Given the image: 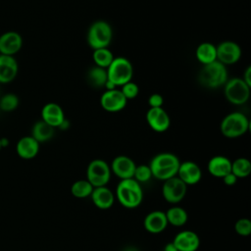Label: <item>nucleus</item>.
<instances>
[{
  "instance_id": "obj_1",
  "label": "nucleus",
  "mask_w": 251,
  "mask_h": 251,
  "mask_svg": "<svg viewBox=\"0 0 251 251\" xmlns=\"http://www.w3.org/2000/svg\"><path fill=\"white\" fill-rule=\"evenodd\" d=\"M119 203L126 209H135L143 201L141 184L134 178L121 179L116 187V195Z\"/></svg>"
},
{
  "instance_id": "obj_2",
  "label": "nucleus",
  "mask_w": 251,
  "mask_h": 251,
  "mask_svg": "<svg viewBox=\"0 0 251 251\" xmlns=\"http://www.w3.org/2000/svg\"><path fill=\"white\" fill-rule=\"evenodd\" d=\"M179 164L180 161L175 154L163 152L155 155L148 166L153 177L165 181L176 176Z\"/></svg>"
},
{
  "instance_id": "obj_3",
  "label": "nucleus",
  "mask_w": 251,
  "mask_h": 251,
  "mask_svg": "<svg viewBox=\"0 0 251 251\" xmlns=\"http://www.w3.org/2000/svg\"><path fill=\"white\" fill-rule=\"evenodd\" d=\"M201 85L207 88H218L225 85L227 80V69L219 61L203 65L198 75Z\"/></svg>"
},
{
  "instance_id": "obj_4",
  "label": "nucleus",
  "mask_w": 251,
  "mask_h": 251,
  "mask_svg": "<svg viewBox=\"0 0 251 251\" xmlns=\"http://www.w3.org/2000/svg\"><path fill=\"white\" fill-rule=\"evenodd\" d=\"M250 127L248 118L240 112H232L226 115L221 122L220 130L225 137L237 138L245 134Z\"/></svg>"
},
{
  "instance_id": "obj_5",
  "label": "nucleus",
  "mask_w": 251,
  "mask_h": 251,
  "mask_svg": "<svg viewBox=\"0 0 251 251\" xmlns=\"http://www.w3.org/2000/svg\"><path fill=\"white\" fill-rule=\"evenodd\" d=\"M113 38V29L109 23L99 20L94 22L87 30L86 40L93 49L108 48Z\"/></svg>"
},
{
  "instance_id": "obj_6",
  "label": "nucleus",
  "mask_w": 251,
  "mask_h": 251,
  "mask_svg": "<svg viewBox=\"0 0 251 251\" xmlns=\"http://www.w3.org/2000/svg\"><path fill=\"white\" fill-rule=\"evenodd\" d=\"M108 80L116 86H122L128 81H131L133 76V67L126 57L114 58L111 65L106 69Z\"/></svg>"
},
{
  "instance_id": "obj_7",
  "label": "nucleus",
  "mask_w": 251,
  "mask_h": 251,
  "mask_svg": "<svg viewBox=\"0 0 251 251\" xmlns=\"http://www.w3.org/2000/svg\"><path fill=\"white\" fill-rule=\"evenodd\" d=\"M224 94L226 99L233 105L245 104L250 97V87L240 77L227 79L225 83Z\"/></svg>"
},
{
  "instance_id": "obj_8",
  "label": "nucleus",
  "mask_w": 251,
  "mask_h": 251,
  "mask_svg": "<svg viewBox=\"0 0 251 251\" xmlns=\"http://www.w3.org/2000/svg\"><path fill=\"white\" fill-rule=\"evenodd\" d=\"M110 165L102 159L92 160L86 168V179L93 187L106 186L111 178Z\"/></svg>"
},
{
  "instance_id": "obj_9",
  "label": "nucleus",
  "mask_w": 251,
  "mask_h": 251,
  "mask_svg": "<svg viewBox=\"0 0 251 251\" xmlns=\"http://www.w3.org/2000/svg\"><path fill=\"white\" fill-rule=\"evenodd\" d=\"M187 192V185L176 176L164 181L162 185L163 198L171 204H177L183 200Z\"/></svg>"
},
{
  "instance_id": "obj_10",
  "label": "nucleus",
  "mask_w": 251,
  "mask_h": 251,
  "mask_svg": "<svg viewBox=\"0 0 251 251\" xmlns=\"http://www.w3.org/2000/svg\"><path fill=\"white\" fill-rule=\"evenodd\" d=\"M217 49V61L226 65H232L239 61L241 57V48L234 41H223L218 46Z\"/></svg>"
},
{
  "instance_id": "obj_11",
  "label": "nucleus",
  "mask_w": 251,
  "mask_h": 251,
  "mask_svg": "<svg viewBox=\"0 0 251 251\" xmlns=\"http://www.w3.org/2000/svg\"><path fill=\"white\" fill-rule=\"evenodd\" d=\"M127 103L126 98L124 96L121 90H105L100 97L101 107L110 113L120 112L126 108Z\"/></svg>"
},
{
  "instance_id": "obj_12",
  "label": "nucleus",
  "mask_w": 251,
  "mask_h": 251,
  "mask_svg": "<svg viewBox=\"0 0 251 251\" xmlns=\"http://www.w3.org/2000/svg\"><path fill=\"white\" fill-rule=\"evenodd\" d=\"M136 164L134 161L126 155H119L115 157L110 165L111 173H113L120 179L132 178Z\"/></svg>"
},
{
  "instance_id": "obj_13",
  "label": "nucleus",
  "mask_w": 251,
  "mask_h": 251,
  "mask_svg": "<svg viewBox=\"0 0 251 251\" xmlns=\"http://www.w3.org/2000/svg\"><path fill=\"white\" fill-rule=\"evenodd\" d=\"M146 122L156 132L166 131L171 125V120L168 113L162 108H149L146 112Z\"/></svg>"
},
{
  "instance_id": "obj_14",
  "label": "nucleus",
  "mask_w": 251,
  "mask_h": 251,
  "mask_svg": "<svg viewBox=\"0 0 251 251\" xmlns=\"http://www.w3.org/2000/svg\"><path fill=\"white\" fill-rule=\"evenodd\" d=\"M177 251H197L200 246L198 234L189 229H184L176 234L172 241Z\"/></svg>"
},
{
  "instance_id": "obj_15",
  "label": "nucleus",
  "mask_w": 251,
  "mask_h": 251,
  "mask_svg": "<svg viewBox=\"0 0 251 251\" xmlns=\"http://www.w3.org/2000/svg\"><path fill=\"white\" fill-rule=\"evenodd\" d=\"M176 176L179 177L187 186L198 183L202 178L200 167L193 161H184L179 164Z\"/></svg>"
},
{
  "instance_id": "obj_16",
  "label": "nucleus",
  "mask_w": 251,
  "mask_h": 251,
  "mask_svg": "<svg viewBox=\"0 0 251 251\" xmlns=\"http://www.w3.org/2000/svg\"><path fill=\"white\" fill-rule=\"evenodd\" d=\"M168 221L164 211L155 210L148 213L143 220V226L146 231L152 234L163 232L168 226Z\"/></svg>"
},
{
  "instance_id": "obj_17",
  "label": "nucleus",
  "mask_w": 251,
  "mask_h": 251,
  "mask_svg": "<svg viewBox=\"0 0 251 251\" xmlns=\"http://www.w3.org/2000/svg\"><path fill=\"white\" fill-rule=\"evenodd\" d=\"M23 46V38L16 31H7L0 35V54L14 56Z\"/></svg>"
},
{
  "instance_id": "obj_18",
  "label": "nucleus",
  "mask_w": 251,
  "mask_h": 251,
  "mask_svg": "<svg viewBox=\"0 0 251 251\" xmlns=\"http://www.w3.org/2000/svg\"><path fill=\"white\" fill-rule=\"evenodd\" d=\"M41 120L56 128L62 125L66 118L62 107L57 103L51 102L43 106L41 110Z\"/></svg>"
},
{
  "instance_id": "obj_19",
  "label": "nucleus",
  "mask_w": 251,
  "mask_h": 251,
  "mask_svg": "<svg viewBox=\"0 0 251 251\" xmlns=\"http://www.w3.org/2000/svg\"><path fill=\"white\" fill-rule=\"evenodd\" d=\"M19 66L14 56L0 54V83H9L18 75Z\"/></svg>"
},
{
  "instance_id": "obj_20",
  "label": "nucleus",
  "mask_w": 251,
  "mask_h": 251,
  "mask_svg": "<svg viewBox=\"0 0 251 251\" xmlns=\"http://www.w3.org/2000/svg\"><path fill=\"white\" fill-rule=\"evenodd\" d=\"M207 170L211 176L223 178L226 175L231 173V161L226 156H214L209 160Z\"/></svg>"
},
{
  "instance_id": "obj_21",
  "label": "nucleus",
  "mask_w": 251,
  "mask_h": 251,
  "mask_svg": "<svg viewBox=\"0 0 251 251\" xmlns=\"http://www.w3.org/2000/svg\"><path fill=\"white\" fill-rule=\"evenodd\" d=\"M90 198L93 204L101 210L110 209L115 202V194L107 186L94 187Z\"/></svg>"
},
{
  "instance_id": "obj_22",
  "label": "nucleus",
  "mask_w": 251,
  "mask_h": 251,
  "mask_svg": "<svg viewBox=\"0 0 251 251\" xmlns=\"http://www.w3.org/2000/svg\"><path fill=\"white\" fill-rule=\"evenodd\" d=\"M17 154L25 160L34 158L39 151V143L30 135L22 137L16 145Z\"/></svg>"
},
{
  "instance_id": "obj_23",
  "label": "nucleus",
  "mask_w": 251,
  "mask_h": 251,
  "mask_svg": "<svg viewBox=\"0 0 251 251\" xmlns=\"http://www.w3.org/2000/svg\"><path fill=\"white\" fill-rule=\"evenodd\" d=\"M196 59L203 65L210 64L217 61V49L216 46L210 42L200 43L195 51Z\"/></svg>"
},
{
  "instance_id": "obj_24",
  "label": "nucleus",
  "mask_w": 251,
  "mask_h": 251,
  "mask_svg": "<svg viewBox=\"0 0 251 251\" xmlns=\"http://www.w3.org/2000/svg\"><path fill=\"white\" fill-rule=\"evenodd\" d=\"M55 133V128L42 120L37 121L31 129V136L38 142H46L50 140Z\"/></svg>"
},
{
  "instance_id": "obj_25",
  "label": "nucleus",
  "mask_w": 251,
  "mask_h": 251,
  "mask_svg": "<svg viewBox=\"0 0 251 251\" xmlns=\"http://www.w3.org/2000/svg\"><path fill=\"white\" fill-rule=\"evenodd\" d=\"M165 214L168 224L174 226H182L187 223L188 220L187 212L180 206H172L165 212Z\"/></svg>"
},
{
  "instance_id": "obj_26",
  "label": "nucleus",
  "mask_w": 251,
  "mask_h": 251,
  "mask_svg": "<svg viewBox=\"0 0 251 251\" xmlns=\"http://www.w3.org/2000/svg\"><path fill=\"white\" fill-rule=\"evenodd\" d=\"M87 82L95 88H104L105 83L108 80L107 70L94 66L90 68L86 74Z\"/></svg>"
},
{
  "instance_id": "obj_27",
  "label": "nucleus",
  "mask_w": 251,
  "mask_h": 251,
  "mask_svg": "<svg viewBox=\"0 0 251 251\" xmlns=\"http://www.w3.org/2000/svg\"><path fill=\"white\" fill-rule=\"evenodd\" d=\"M92 184L87 179L75 180L71 186V193L74 197L78 199H84L90 197L93 191Z\"/></svg>"
},
{
  "instance_id": "obj_28",
  "label": "nucleus",
  "mask_w": 251,
  "mask_h": 251,
  "mask_svg": "<svg viewBox=\"0 0 251 251\" xmlns=\"http://www.w3.org/2000/svg\"><path fill=\"white\" fill-rule=\"evenodd\" d=\"M231 173L237 178H244L251 174V163L247 158H237L231 162Z\"/></svg>"
},
{
  "instance_id": "obj_29",
  "label": "nucleus",
  "mask_w": 251,
  "mask_h": 251,
  "mask_svg": "<svg viewBox=\"0 0 251 251\" xmlns=\"http://www.w3.org/2000/svg\"><path fill=\"white\" fill-rule=\"evenodd\" d=\"M92 58L95 66L103 69H107L111 65L115 57L108 48H101V49L93 50Z\"/></svg>"
},
{
  "instance_id": "obj_30",
  "label": "nucleus",
  "mask_w": 251,
  "mask_h": 251,
  "mask_svg": "<svg viewBox=\"0 0 251 251\" xmlns=\"http://www.w3.org/2000/svg\"><path fill=\"white\" fill-rule=\"evenodd\" d=\"M152 177H153L152 173H151V170L148 165H145V164L138 165V166L136 165L132 178H134L138 183H140V184L146 183Z\"/></svg>"
},
{
  "instance_id": "obj_31",
  "label": "nucleus",
  "mask_w": 251,
  "mask_h": 251,
  "mask_svg": "<svg viewBox=\"0 0 251 251\" xmlns=\"http://www.w3.org/2000/svg\"><path fill=\"white\" fill-rule=\"evenodd\" d=\"M19 106V98L16 94L7 93L0 99V109L3 112H12Z\"/></svg>"
},
{
  "instance_id": "obj_32",
  "label": "nucleus",
  "mask_w": 251,
  "mask_h": 251,
  "mask_svg": "<svg viewBox=\"0 0 251 251\" xmlns=\"http://www.w3.org/2000/svg\"><path fill=\"white\" fill-rule=\"evenodd\" d=\"M234 230L240 236H249L251 233V221L247 218L238 219L234 224Z\"/></svg>"
},
{
  "instance_id": "obj_33",
  "label": "nucleus",
  "mask_w": 251,
  "mask_h": 251,
  "mask_svg": "<svg viewBox=\"0 0 251 251\" xmlns=\"http://www.w3.org/2000/svg\"><path fill=\"white\" fill-rule=\"evenodd\" d=\"M121 91L124 94V96L126 98V100H130V99H134L138 95L139 87L135 82L131 80L122 85Z\"/></svg>"
},
{
  "instance_id": "obj_34",
  "label": "nucleus",
  "mask_w": 251,
  "mask_h": 251,
  "mask_svg": "<svg viewBox=\"0 0 251 251\" xmlns=\"http://www.w3.org/2000/svg\"><path fill=\"white\" fill-rule=\"evenodd\" d=\"M148 104L150 108H162L164 104V98L159 93H154L149 96Z\"/></svg>"
},
{
  "instance_id": "obj_35",
  "label": "nucleus",
  "mask_w": 251,
  "mask_h": 251,
  "mask_svg": "<svg viewBox=\"0 0 251 251\" xmlns=\"http://www.w3.org/2000/svg\"><path fill=\"white\" fill-rule=\"evenodd\" d=\"M237 177L232 174V173H229L227 175H226L224 177H223V181L226 185H228V186H231L233 184L236 183L237 181Z\"/></svg>"
},
{
  "instance_id": "obj_36",
  "label": "nucleus",
  "mask_w": 251,
  "mask_h": 251,
  "mask_svg": "<svg viewBox=\"0 0 251 251\" xmlns=\"http://www.w3.org/2000/svg\"><path fill=\"white\" fill-rule=\"evenodd\" d=\"M242 79L244 80V82H245L246 84H248L249 86H251V67H250V66H248V67L246 68V70L244 71Z\"/></svg>"
},
{
  "instance_id": "obj_37",
  "label": "nucleus",
  "mask_w": 251,
  "mask_h": 251,
  "mask_svg": "<svg viewBox=\"0 0 251 251\" xmlns=\"http://www.w3.org/2000/svg\"><path fill=\"white\" fill-rule=\"evenodd\" d=\"M164 251H177V249L173 242H168L164 247Z\"/></svg>"
},
{
  "instance_id": "obj_38",
  "label": "nucleus",
  "mask_w": 251,
  "mask_h": 251,
  "mask_svg": "<svg viewBox=\"0 0 251 251\" xmlns=\"http://www.w3.org/2000/svg\"><path fill=\"white\" fill-rule=\"evenodd\" d=\"M0 142H1V146L2 147H7L9 145V140L6 137L0 138Z\"/></svg>"
},
{
  "instance_id": "obj_39",
  "label": "nucleus",
  "mask_w": 251,
  "mask_h": 251,
  "mask_svg": "<svg viewBox=\"0 0 251 251\" xmlns=\"http://www.w3.org/2000/svg\"><path fill=\"white\" fill-rule=\"evenodd\" d=\"M124 251H139V250L134 246H127V247L125 248Z\"/></svg>"
},
{
  "instance_id": "obj_40",
  "label": "nucleus",
  "mask_w": 251,
  "mask_h": 251,
  "mask_svg": "<svg viewBox=\"0 0 251 251\" xmlns=\"http://www.w3.org/2000/svg\"><path fill=\"white\" fill-rule=\"evenodd\" d=\"M1 148H2V146H1V142H0V150H1Z\"/></svg>"
}]
</instances>
